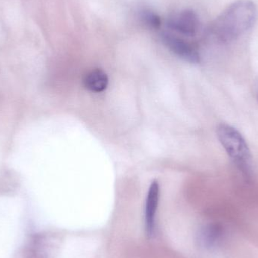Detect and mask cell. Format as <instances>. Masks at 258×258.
Instances as JSON below:
<instances>
[{
  "instance_id": "cell-2",
  "label": "cell",
  "mask_w": 258,
  "mask_h": 258,
  "mask_svg": "<svg viewBox=\"0 0 258 258\" xmlns=\"http://www.w3.org/2000/svg\"><path fill=\"white\" fill-rule=\"evenodd\" d=\"M217 135L229 156L242 169L247 168L251 159V151L242 134L230 125L221 124L217 128Z\"/></svg>"
},
{
  "instance_id": "cell-7",
  "label": "cell",
  "mask_w": 258,
  "mask_h": 258,
  "mask_svg": "<svg viewBox=\"0 0 258 258\" xmlns=\"http://www.w3.org/2000/svg\"><path fill=\"white\" fill-rule=\"evenodd\" d=\"M108 84V76L101 69H94L89 71L83 79L85 88L95 93H100L105 91Z\"/></svg>"
},
{
  "instance_id": "cell-3",
  "label": "cell",
  "mask_w": 258,
  "mask_h": 258,
  "mask_svg": "<svg viewBox=\"0 0 258 258\" xmlns=\"http://www.w3.org/2000/svg\"><path fill=\"white\" fill-rule=\"evenodd\" d=\"M162 43L177 57L190 63H198L200 61V54L197 48L187 41L169 32H163L161 34Z\"/></svg>"
},
{
  "instance_id": "cell-5",
  "label": "cell",
  "mask_w": 258,
  "mask_h": 258,
  "mask_svg": "<svg viewBox=\"0 0 258 258\" xmlns=\"http://www.w3.org/2000/svg\"><path fill=\"white\" fill-rule=\"evenodd\" d=\"M160 187L156 180L152 182L146 198L144 207V224L146 234L148 237H152L154 234L156 227V217L159 206Z\"/></svg>"
},
{
  "instance_id": "cell-1",
  "label": "cell",
  "mask_w": 258,
  "mask_h": 258,
  "mask_svg": "<svg viewBox=\"0 0 258 258\" xmlns=\"http://www.w3.org/2000/svg\"><path fill=\"white\" fill-rule=\"evenodd\" d=\"M257 6L251 0H237L230 4L211 27V33L221 42L236 40L254 26Z\"/></svg>"
},
{
  "instance_id": "cell-6",
  "label": "cell",
  "mask_w": 258,
  "mask_h": 258,
  "mask_svg": "<svg viewBox=\"0 0 258 258\" xmlns=\"http://www.w3.org/2000/svg\"><path fill=\"white\" fill-rule=\"evenodd\" d=\"M224 228L221 224L211 223L203 226L197 234V242L203 249L211 250L215 248L222 239Z\"/></svg>"
},
{
  "instance_id": "cell-4",
  "label": "cell",
  "mask_w": 258,
  "mask_h": 258,
  "mask_svg": "<svg viewBox=\"0 0 258 258\" xmlns=\"http://www.w3.org/2000/svg\"><path fill=\"white\" fill-rule=\"evenodd\" d=\"M167 27L185 36H194L200 28L198 15L191 9H186L171 15L166 23Z\"/></svg>"
},
{
  "instance_id": "cell-8",
  "label": "cell",
  "mask_w": 258,
  "mask_h": 258,
  "mask_svg": "<svg viewBox=\"0 0 258 258\" xmlns=\"http://www.w3.org/2000/svg\"><path fill=\"white\" fill-rule=\"evenodd\" d=\"M140 19L141 22L152 30H157L162 25V20L160 17L152 10L143 9L140 12Z\"/></svg>"
}]
</instances>
